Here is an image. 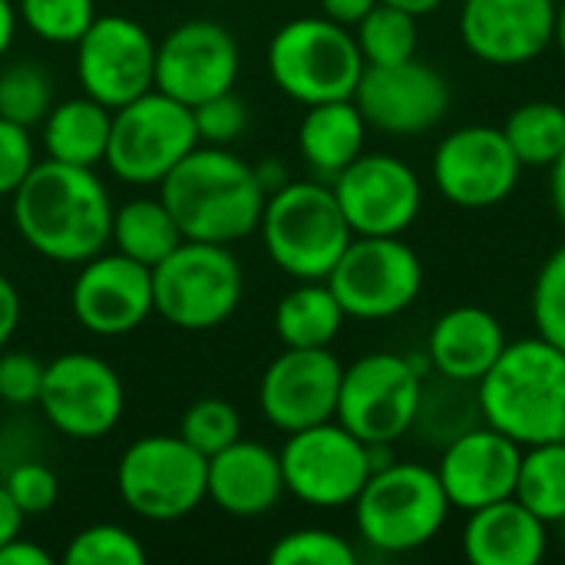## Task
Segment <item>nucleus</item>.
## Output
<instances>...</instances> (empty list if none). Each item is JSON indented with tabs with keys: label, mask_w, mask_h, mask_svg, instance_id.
Masks as SVG:
<instances>
[{
	"label": "nucleus",
	"mask_w": 565,
	"mask_h": 565,
	"mask_svg": "<svg viewBox=\"0 0 565 565\" xmlns=\"http://www.w3.org/2000/svg\"><path fill=\"white\" fill-rule=\"evenodd\" d=\"M268 559L271 565H354L358 553L344 536L308 526V530L285 533L271 546Z\"/></svg>",
	"instance_id": "37"
},
{
	"label": "nucleus",
	"mask_w": 565,
	"mask_h": 565,
	"mask_svg": "<svg viewBox=\"0 0 565 565\" xmlns=\"http://www.w3.org/2000/svg\"><path fill=\"white\" fill-rule=\"evenodd\" d=\"M344 318L328 281H298L275 308V334L285 348H331Z\"/></svg>",
	"instance_id": "28"
},
{
	"label": "nucleus",
	"mask_w": 565,
	"mask_h": 565,
	"mask_svg": "<svg viewBox=\"0 0 565 565\" xmlns=\"http://www.w3.org/2000/svg\"><path fill=\"white\" fill-rule=\"evenodd\" d=\"M533 321L540 338L565 351V245H559L540 268L533 285Z\"/></svg>",
	"instance_id": "38"
},
{
	"label": "nucleus",
	"mask_w": 565,
	"mask_h": 565,
	"mask_svg": "<svg viewBox=\"0 0 565 565\" xmlns=\"http://www.w3.org/2000/svg\"><path fill=\"white\" fill-rule=\"evenodd\" d=\"M70 308L96 338L132 334L156 311L152 268L116 248L99 252L79 265V275L70 288Z\"/></svg>",
	"instance_id": "20"
},
{
	"label": "nucleus",
	"mask_w": 565,
	"mask_h": 565,
	"mask_svg": "<svg viewBox=\"0 0 565 565\" xmlns=\"http://www.w3.org/2000/svg\"><path fill=\"white\" fill-rule=\"evenodd\" d=\"M324 281L348 318L384 321L417 301L424 265L401 235H354Z\"/></svg>",
	"instance_id": "11"
},
{
	"label": "nucleus",
	"mask_w": 565,
	"mask_h": 565,
	"mask_svg": "<svg viewBox=\"0 0 565 565\" xmlns=\"http://www.w3.org/2000/svg\"><path fill=\"white\" fill-rule=\"evenodd\" d=\"M50 553L23 536H13L10 543L0 546V565H50Z\"/></svg>",
	"instance_id": "45"
},
{
	"label": "nucleus",
	"mask_w": 565,
	"mask_h": 565,
	"mask_svg": "<svg viewBox=\"0 0 565 565\" xmlns=\"http://www.w3.org/2000/svg\"><path fill=\"white\" fill-rule=\"evenodd\" d=\"M36 407L56 434L70 440H99L122 420L126 387L103 358L66 351L46 364Z\"/></svg>",
	"instance_id": "13"
},
{
	"label": "nucleus",
	"mask_w": 565,
	"mask_h": 565,
	"mask_svg": "<svg viewBox=\"0 0 565 565\" xmlns=\"http://www.w3.org/2000/svg\"><path fill=\"white\" fill-rule=\"evenodd\" d=\"M159 195L192 242L235 245L258 232L265 189L242 156L199 142L162 182Z\"/></svg>",
	"instance_id": "2"
},
{
	"label": "nucleus",
	"mask_w": 565,
	"mask_h": 565,
	"mask_svg": "<svg viewBox=\"0 0 565 565\" xmlns=\"http://www.w3.org/2000/svg\"><path fill=\"white\" fill-rule=\"evenodd\" d=\"M20 318H23V301H20V291L17 285L0 275V351L10 344V338L17 334L20 328Z\"/></svg>",
	"instance_id": "43"
},
{
	"label": "nucleus",
	"mask_w": 565,
	"mask_h": 565,
	"mask_svg": "<svg viewBox=\"0 0 565 565\" xmlns=\"http://www.w3.org/2000/svg\"><path fill=\"white\" fill-rule=\"evenodd\" d=\"M351 99L371 129L387 136H420L447 116L450 86L434 66L411 56L404 63L364 66Z\"/></svg>",
	"instance_id": "17"
},
{
	"label": "nucleus",
	"mask_w": 565,
	"mask_h": 565,
	"mask_svg": "<svg viewBox=\"0 0 565 565\" xmlns=\"http://www.w3.org/2000/svg\"><path fill=\"white\" fill-rule=\"evenodd\" d=\"M331 189L354 235H404L424 205L417 172L387 152H361Z\"/></svg>",
	"instance_id": "15"
},
{
	"label": "nucleus",
	"mask_w": 565,
	"mask_h": 565,
	"mask_svg": "<svg viewBox=\"0 0 565 565\" xmlns=\"http://www.w3.org/2000/svg\"><path fill=\"white\" fill-rule=\"evenodd\" d=\"M122 503L149 523H175L209 500V457L179 434L132 440L116 463Z\"/></svg>",
	"instance_id": "8"
},
{
	"label": "nucleus",
	"mask_w": 565,
	"mask_h": 565,
	"mask_svg": "<svg viewBox=\"0 0 565 565\" xmlns=\"http://www.w3.org/2000/svg\"><path fill=\"white\" fill-rule=\"evenodd\" d=\"M23 520H26V516L20 513V507L10 500L7 487L0 483V546H3V543H10L13 536H20Z\"/></svg>",
	"instance_id": "46"
},
{
	"label": "nucleus",
	"mask_w": 565,
	"mask_h": 565,
	"mask_svg": "<svg viewBox=\"0 0 565 565\" xmlns=\"http://www.w3.org/2000/svg\"><path fill=\"white\" fill-rule=\"evenodd\" d=\"M66 565H146V550L142 543L116 526V523H96L79 530L66 553H63Z\"/></svg>",
	"instance_id": "36"
},
{
	"label": "nucleus",
	"mask_w": 565,
	"mask_h": 565,
	"mask_svg": "<svg viewBox=\"0 0 565 565\" xmlns=\"http://www.w3.org/2000/svg\"><path fill=\"white\" fill-rule=\"evenodd\" d=\"M477 404L483 424L520 447L565 440V351L546 338L507 344L480 377Z\"/></svg>",
	"instance_id": "3"
},
{
	"label": "nucleus",
	"mask_w": 565,
	"mask_h": 565,
	"mask_svg": "<svg viewBox=\"0 0 565 565\" xmlns=\"http://www.w3.org/2000/svg\"><path fill=\"white\" fill-rule=\"evenodd\" d=\"M367 122L354 99H331L308 106L298 126V152L324 179H334L364 152Z\"/></svg>",
	"instance_id": "26"
},
{
	"label": "nucleus",
	"mask_w": 565,
	"mask_h": 565,
	"mask_svg": "<svg viewBox=\"0 0 565 565\" xmlns=\"http://www.w3.org/2000/svg\"><path fill=\"white\" fill-rule=\"evenodd\" d=\"M46 364L26 351H0V401L10 407H30L40 401Z\"/></svg>",
	"instance_id": "41"
},
{
	"label": "nucleus",
	"mask_w": 565,
	"mask_h": 565,
	"mask_svg": "<svg viewBox=\"0 0 565 565\" xmlns=\"http://www.w3.org/2000/svg\"><path fill=\"white\" fill-rule=\"evenodd\" d=\"M199 146L192 106L149 89L113 109L106 166L129 185H159Z\"/></svg>",
	"instance_id": "9"
},
{
	"label": "nucleus",
	"mask_w": 565,
	"mask_h": 565,
	"mask_svg": "<svg viewBox=\"0 0 565 565\" xmlns=\"http://www.w3.org/2000/svg\"><path fill=\"white\" fill-rule=\"evenodd\" d=\"M245 275L228 245L185 238L152 268L156 315L182 331H209L225 324L242 305Z\"/></svg>",
	"instance_id": "7"
},
{
	"label": "nucleus",
	"mask_w": 565,
	"mask_h": 565,
	"mask_svg": "<svg viewBox=\"0 0 565 565\" xmlns=\"http://www.w3.org/2000/svg\"><path fill=\"white\" fill-rule=\"evenodd\" d=\"M258 232L268 258L295 281H324L354 238L324 182H288L271 192Z\"/></svg>",
	"instance_id": "4"
},
{
	"label": "nucleus",
	"mask_w": 565,
	"mask_h": 565,
	"mask_svg": "<svg viewBox=\"0 0 565 565\" xmlns=\"http://www.w3.org/2000/svg\"><path fill=\"white\" fill-rule=\"evenodd\" d=\"M285 497L281 457L255 440H235L209 457V500L238 520L265 516Z\"/></svg>",
	"instance_id": "23"
},
{
	"label": "nucleus",
	"mask_w": 565,
	"mask_h": 565,
	"mask_svg": "<svg viewBox=\"0 0 565 565\" xmlns=\"http://www.w3.org/2000/svg\"><path fill=\"white\" fill-rule=\"evenodd\" d=\"M358 50L364 56V66H387V63H404L417 56V17L377 3L361 23H358Z\"/></svg>",
	"instance_id": "32"
},
{
	"label": "nucleus",
	"mask_w": 565,
	"mask_h": 565,
	"mask_svg": "<svg viewBox=\"0 0 565 565\" xmlns=\"http://www.w3.org/2000/svg\"><path fill=\"white\" fill-rule=\"evenodd\" d=\"M381 3H391V7H397V10H404V13H411V17H427V13H434L444 0H381Z\"/></svg>",
	"instance_id": "50"
},
{
	"label": "nucleus",
	"mask_w": 565,
	"mask_h": 565,
	"mask_svg": "<svg viewBox=\"0 0 565 565\" xmlns=\"http://www.w3.org/2000/svg\"><path fill=\"white\" fill-rule=\"evenodd\" d=\"M17 10H13V3L10 0H0V60L10 53V46H13V36H17Z\"/></svg>",
	"instance_id": "49"
},
{
	"label": "nucleus",
	"mask_w": 565,
	"mask_h": 565,
	"mask_svg": "<svg viewBox=\"0 0 565 565\" xmlns=\"http://www.w3.org/2000/svg\"><path fill=\"white\" fill-rule=\"evenodd\" d=\"M500 129L520 166L553 169L565 149V106L550 99L523 103L507 116Z\"/></svg>",
	"instance_id": "30"
},
{
	"label": "nucleus",
	"mask_w": 565,
	"mask_h": 565,
	"mask_svg": "<svg viewBox=\"0 0 565 565\" xmlns=\"http://www.w3.org/2000/svg\"><path fill=\"white\" fill-rule=\"evenodd\" d=\"M179 437L189 447H195L202 457H215L218 450H225L228 444H235L242 437V417L228 401L202 397L182 414Z\"/></svg>",
	"instance_id": "35"
},
{
	"label": "nucleus",
	"mask_w": 565,
	"mask_h": 565,
	"mask_svg": "<svg viewBox=\"0 0 565 565\" xmlns=\"http://www.w3.org/2000/svg\"><path fill=\"white\" fill-rule=\"evenodd\" d=\"M255 175H258V182H262L265 195H271V192H278L281 185H288V182H291V179H288L285 162H278V159H265V162H258V166H255Z\"/></svg>",
	"instance_id": "47"
},
{
	"label": "nucleus",
	"mask_w": 565,
	"mask_h": 565,
	"mask_svg": "<svg viewBox=\"0 0 565 565\" xmlns=\"http://www.w3.org/2000/svg\"><path fill=\"white\" fill-rule=\"evenodd\" d=\"M238 70V43L215 20L179 23L156 43V89L185 106L235 89Z\"/></svg>",
	"instance_id": "16"
},
{
	"label": "nucleus",
	"mask_w": 565,
	"mask_h": 565,
	"mask_svg": "<svg viewBox=\"0 0 565 565\" xmlns=\"http://www.w3.org/2000/svg\"><path fill=\"white\" fill-rule=\"evenodd\" d=\"M40 126H43L46 159L66 162V166H89V169L106 162L113 109L103 106L99 99L83 93V96L53 103V109L46 113Z\"/></svg>",
	"instance_id": "27"
},
{
	"label": "nucleus",
	"mask_w": 565,
	"mask_h": 565,
	"mask_svg": "<svg viewBox=\"0 0 565 565\" xmlns=\"http://www.w3.org/2000/svg\"><path fill=\"white\" fill-rule=\"evenodd\" d=\"M513 497L546 526L565 523V440L523 447Z\"/></svg>",
	"instance_id": "31"
},
{
	"label": "nucleus",
	"mask_w": 565,
	"mask_h": 565,
	"mask_svg": "<svg viewBox=\"0 0 565 565\" xmlns=\"http://www.w3.org/2000/svg\"><path fill=\"white\" fill-rule=\"evenodd\" d=\"M278 457L285 493L318 510L351 507L371 477L367 444L338 420L288 434Z\"/></svg>",
	"instance_id": "12"
},
{
	"label": "nucleus",
	"mask_w": 565,
	"mask_h": 565,
	"mask_svg": "<svg viewBox=\"0 0 565 565\" xmlns=\"http://www.w3.org/2000/svg\"><path fill=\"white\" fill-rule=\"evenodd\" d=\"M192 119H195V132H199V142L205 146H228L235 142L245 126H248V109L245 103L228 89V93H218L199 106H192Z\"/></svg>",
	"instance_id": "39"
},
{
	"label": "nucleus",
	"mask_w": 565,
	"mask_h": 565,
	"mask_svg": "<svg viewBox=\"0 0 565 565\" xmlns=\"http://www.w3.org/2000/svg\"><path fill=\"white\" fill-rule=\"evenodd\" d=\"M381 0H321V13L341 26H358Z\"/></svg>",
	"instance_id": "44"
},
{
	"label": "nucleus",
	"mask_w": 565,
	"mask_h": 565,
	"mask_svg": "<svg viewBox=\"0 0 565 565\" xmlns=\"http://www.w3.org/2000/svg\"><path fill=\"white\" fill-rule=\"evenodd\" d=\"M76 79L109 109L156 89V40L122 13L96 17L76 43Z\"/></svg>",
	"instance_id": "14"
},
{
	"label": "nucleus",
	"mask_w": 565,
	"mask_h": 565,
	"mask_svg": "<svg viewBox=\"0 0 565 565\" xmlns=\"http://www.w3.org/2000/svg\"><path fill=\"white\" fill-rule=\"evenodd\" d=\"M344 364L331 348H285L258 384V407L271 427L295 434L338 414Z\"/></svg>",
	"instance_id": "19"
},
{
	"label": "nucleus",
	"mask_w": 565,
	"mask_h": 565,
	"mask_svg": "<svg viewBox=\"0 0 565 565\" xmlns=\"http://www.w3.org/2000/svg\"><path fill=\"white\" fill-rule=\"evenodd\" d=\"M546 543V523L516 497L473 510L463 530V553L473 565H536Z\"/></svg>",
	"instance_id": "25"
},
{
	"label": "nucleus",
	"mask_w": 565,
	"mask_h": 565,
	"mask_svg": "<svg viewBox=\"0 0 565 565\" xmlns=\"http://www.w3.org/2000/svg\"><path fill=\"white\" fill-rule=\"evenodd\" d=\"M556 0H467L460 36L490 66H523L556 40Z\"/></svg>",
	"instance_id": "21"
},
{
	"label": "nucleus",
	"mask_w": 565,
	"mask_h": 565,
	"mask_svg": "<svg viewBox=\"0 0 565 565\" xmlns=\"http://www.w3.org/2000/svg\"><path fill=\"white\" fill-rule=\"evenodd\" d=\"M420 397V364L404 354L374 351L344 367L334 420L364 444H397L414 430Z\"/></svg>",
	"instance_id": "10"
},
{
	"label": "nucleus",
	"mask_w": 565,
	"mask_h": 565,
	"mask_svg": "<svg viewBox=\"0 0 565 565\" xmlns=\"http://www.w3.org/2000/svg\"><path fill=\"white\" fill-rule=\"evenodd\" d=\"M520 159L513 156L503 129L463 126L444 136L434 152V182L450 205L490 209L513 195L520 182Z\"/></svg>",
	"instance_id": "18"
},
{
	"label": "nucleus",
	"mask_w": 565,
	"mask_h": 565,
	"mask_svg": "<svg viewBox=\"0 0 565 565\" xmlns=\"http://www.w3.org/2000/svg\"><path fill=\"white\" fill-rule=\"evenodd\" d=\"M113 212L109 189L96 169L56 159L36 162L10 195L17 235L26 248L56 265H83L106 252Z\"/></svg>",
	"instance_id": "1"
},
{
	"label": "nucleus",
	"mask_w": 565,
	"mask_h": 565,
	"mask_svg": "<svg viewBox=\"0 0 565 565\" xmlns=\"http://www.w3.org/2000/svg\"><path fill=\"white\" fill-rule=\"evenodd\" d=\"M33 166H36V146L30 139V129L0 119V199H10Z\"/></svg>",
	"instance_id": "42"
},
{
	"label": "nucleus",
	"mask_w": 565,
	"mask_h": 565,
	"mask_svg": "<svg viewBox=\"0 0 565 565\" xmlns=\"http://www.w3.org/2000/svg\"><path fill=\"white\" fill-rule=\"evenodd\" d=\"M550 195H553L556 218L563 222V228H565V149H563V156L553 162V169H550Z\"/></svg>",
	"instance_id": "48"
},
{
	"label": "nucleus",
	"mask_w": 565,
	"mask_h": 565,
	"mask_svg": "<svg viewBox=\"0 0 565 565\" xmlns=\"http://www.w3.org/2000/svg\"><path fill=\"white\" fill-rule=\"evenodd\" d=\"M17 17L26 23V30L36 40L56 46H76L99 13H96V0H20Z\"/></svg>",
	"instance_id": "34"
},
{
	"label": "nucleus",
	"mask_w": 565,
	"mask_h": 565,
	"mask_svg": "<svg viewBox=\"0 0 565 565\" xmlns=\"http://www.w3.org/2000/svg\"><path fill=\"white\" fill-rule=\"evenodd\" d=\"M185 242L175 215L159 199H129L113 212V232L109 245L146 268H156L162 258H169Z\"/></svg>",
	"instance_id": "29"
},
{
	"label": "nucleus",
	"mask_w": 565,
	"mask_h": 565,
	"mask_svg": "<svg viewBox=\"0 0 565 565\" xmlns=\"http://www.w3.org/2000/svg\"><path fill=\"white\" fill-rule=\"evenodd\" d=\"M520 460L523 447L507 434L493 430L490 424H483L447 440L444 457L437 463V477L444 483L450 507L473 513L480 507L513 497Z\"/></svg>",
	"instance_id": "22"
},
{
	"label": "nucleus",
	"mask_w": 565,
	"mask_h": 565,
	"mask_svg": "<svg viewBox=\"0 0 565 565\" xmlns=\"http://www.w3.org/2000/svg\"><path fill=\"white\" fill-rule=\"evenodd\" d=\"M507 344L510 341L497 315L477 305H460L437 318L427 341V358L440 377L477 387Z\"/></svg>",
	"instance_id": "24"
},
{
	"label": "nucleus",
	"mask_w": 565,
	"mask_h": 565,
	"mask_svg": "<svg viewBox=\"0 0 565 565\" xmlns=\"http://www.w3.org/2000/svg\"><path fill=\"white\" fill-rule=\"evenodd\" d=\"M53 109V79L40 63L17 60L0 70V119L33 129Z\"/></svg>",
	"instance_id": "33"
},
{
	"label": "nucleus",
	"mask_w": 565,
	"mask_h": 565,
	"mask_svg": "<svg viewBox=\"0 0 565 565\" xmlns=\"http://www.w3.org/2000/svg\"><path fill=\"white\" fill-rule=\"evenodd\" d=\"M10 500L20 507L23 516H43L46 510H53L56 497H60V480L46 463L36 460H23L17 463L7 480H3Z\"/></svg>",
	"instance_id": "40"
},
{
	"label": "nucleus",
	"mask_w": 565,
	"mask_h": 565,
	"mask_svg": "<svg viewBox=\"0 0 565 565\" xmlns=\"http://www.w3.org/2000/svg\"><path fill=\"white\" fill-rule=\"evenodd\" d=\"M553 43L559 46V53L565 56V0L559 3V10H556V40Z\"/></svg>",
	"instance_id": "51"
},
{
	"label": "nucleus",
	"mask_w": 565,
	"mask_h": 565,
	"mask_svg": "<svg viewBox=\"0 0 565 565\" xmlns=\"http://www.w3.org/2000/svg\"><path fill=\"white\" fill-rule=\"evenodd\" d=\"M268 73L275 86L301 103L351 99L364 73V56L348 26L321 17L288 20L268 43Z\"/></svg>",
	"instance_id": "6"
},
{
	"label": "nucleus",
	"mask_w": 565,
	"mask_h": 565,
	"mask_svg": "<svg viewBox=\"0 0 565 565\" xmlns=\"http://www.w3.org/2000/svg\"><path fill=\"white\" fill-rule=\"evenodd\" d=\"M450 500L437 470L424 463H387L374 470L354 500L361 540L381 553H414L447 526Z\"/></svg>",
	"instance_id": "5"
}]
</instances>
